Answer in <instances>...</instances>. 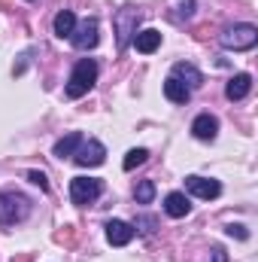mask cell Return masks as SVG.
I'll return each mask as SVG.
<instances>
[{
  "mask_svg": "<svg viewBox=\"0 0 258 262\" xmlns=\"http://www.w3.org/2000/svg\"><path fill=\"white\" fill-rule=\"evenodd\" d=\"M94 82H97V61H94V58L76 61L70 79H67V98H82V95H88V92L94 89Z\"/></svg>",
  "mask_w": 258,
  "mask_h": 262,
  "instance_id": "obj_1",
  "label": "cell"
},
{
  "mask_svg": "<svg viewBox=\"0 0 258 262\" xmlns=\"http://www.w3.org/2000/svg\"><path fill=\"white\" fill-rule=\"evenodd\" d=\"M31 213V198H24L15 189L0 192V226H15Z\"/></svg>",
  "mask_w": 258,
  "mask_h": 262,
  "instance_id": "obj_2",
  "label": "cell"
},
{
  "mask_svg": "<svg viewBox=\"0 0 258 262\" xmlns=\"http://www.w3.org/2000/svg\"><path fill=\"white\" fill-rule=\"evenodd\" d=\"M258 43V28L255 25H234L222 34V46L231 52H246Z\"/></svg>",
  "mask_w": 258,
  "mask_h": 262,
  "instance_id": "obj_3",
  "label": "cell"
},
{
  "mask_svg": "<svg viewBox=\"0 0 258 262\" xmlns=\"http://www.w3.org/2000/svg\"><path fill=\"white\" fill-rule=\"evenodd\" d=\"M100 192H104V183L94 180V177H73V180H70V201L79 204V207L97 201Z\"/></svg>",
  "mask_w": 258,
  "mask_h": 262,
  "instance_id": "obj_4",
  "label": "cell"
},
{
  "mask_svg": "<svg viewBox=\"0 0 258 262\" xmlns=\"http://www.w3.org/2000/svg\"><path fill=\"white\" fill-rule=\"evenodd\" d=\"M70 40H73V46H76V49H82V52L94 49V46H97V40H100V21H97V18L76 21V28H73V34H70Z\"/></svg>",
  "mask_w": 258,
  "mask_h": 262,
  "instance_id": "obj_5",
  "label": "cell"
},
{
  "mask_svg": "<svg viewBox=\"0 0 258 262\" xmlns=\"http://www.w3.org/2000/svg\"><path fill=\"white\" fill-rule=\"evenodd\" d=\"M104 159H107V146L100 143V140H82L79 143V149L73 152V162L79 165V168H97V165H104Z\"/></svg>",
  "mask_w": 258,
  "mask_h": 262,
  "instance_id": "obj_6",
  "label": "cell"
},
{
  "mask_svg": "<svg viewBox=\"0 0 258 262\" xmlns=\"http://www.w3.org/2000/svg\"><path fill=\"white\" fill-rule=\"evenodd\" d=\"M137 25H140V12L134 6H125L119 9L116 15V31H119V49H125L131 40V34H137Z\"/></svg>",
  "mask_w": 258,
  "mask_h": 262,
  "instance_id": "obj_7",
  "label": "cell"
},
{
  "mask_svg": "<svg viewBox=\"0 0 258 262\" xmlns=\"http://www.w3.org/2000/svg\"><path fill=\"white\" fill-rule=\"evenodd\" d=\"M186 189L197 198H219L222 195V183L219 180H210V177H197V174H189L186 177Z\"/></svg>",
  "mask_w": 258,
  "mask_h": 262,
  "instance_id": "obj_8",
  "label": "cell"
},
{
  "mask_svg": "<svg viewBox=\"0 0 258 262\" xmlns=\"http://www.w3.org/2000/svg\"><path fill=\"white\" fill-rule=\"evenodd\" d=\"M107 241L113 247H128L134 241V226L125 223V220H110L107 223Z\"/></svg>",
  "mask_w": 258,
  "mask_h": 262,
  "instance_id": "obj_9",
  "label": "cell"
},
{
  "mask_svg": "<svg viewBox=\"0 0 258 262\" xmlns=\"http://www.w3.org/2000/svg\"><path fill=\"white\" fill-rule=\"evenodd\" d=\"M170 76H173V79H179V82H183V85H186L189 92L203 85V73H200V70H197L194 64H186V61L173 64V73H170Z\"/></svg>",
  "mask_w": 258,
  "mask_h": 262,
  "instance_id": "obj_10",
  "label": "cell"
},
{
  "mask_svg": "<svg viewBox=\"0 0 258 262\" xmlns=\"http://www.w3.org/2000/svg\"><path fill=\"white\" fill-rule=\"evenodd\" d=\"M192 134L197 140H216V134H219V119L210 116V113H200L192 122Z\"/></svg>",
  "mask_w": 258,
  "mask_h": 262,
  "instance_id": "obj_11",
  "label": "cell"
},
{
  "mask_svg": "<svg viewBox=\"0 0 258 262\" xmlns=\"http://www.w3.org/2000/svg\"><path fill=\"white\" fill-rule=\"evenodd\" d=\"M164 210H167V216L183 220V216H189L192 201H189V195H186V192H170V195L164 198Z\"/></svg>",
  "mask_w": 258,
  "mask_h": 262,
  "instance_id": "obj_12",
  "label": "cell"
},
{
  "mask_svg": "<svg viewBox=\"0 0 258 262\" xmlns=\"http://www.w3.org/2000/svg\"><path fill=\"white\" fill-rule=\"evenodd\" d=\"M134 46H137V52H143V55H152V52L161 46V31H155V28H146V31L134 34Z\"/></svg>",
  "mask_w": 258,
  "mask_h": 262,
  "instance_id": "obj_13",
  "label": "cell"
},
{
  "mask_svg": "<svg viewBox=\"0 0 258 262\" xmlns=\"http://www.w3.org/2000/svg\"><path fill=\"white\" fill-rule=\"evenodd\" d=\"M249 89H252V76H249V73H237V76H231V82L225 85V95H228L231 101H243V98L249 95Z\"/></svg>",
  "mask_w": 258,
  "mask_h": 262,
  "instance_id": "obj_14",
  "label": "cell"
},
{
  "mask_svg": "<svg viewBox=\"0 0 258 262\" xmlns=\"http://www.w3.org/2000/svg\"><path fill=\"white\" fill-rule=\"evenodd\" d=\"M79 143H82V134H79V131H70L67 137H61V140L55 143L52 152H55V159H70V156L79 149Z\"/></svg>",
  "mask_w": 258,
  "mask_h": 262,
  "instance_id": "obj_15",
  "label": "cell"
},
{
  "mask_svg": "<svg viewBox=\"0 0 258 262\" xmlns=\"http://www.w3.org/2000/svg\"><path fill=\"white\" fill-rule=\"evenodd\" d=\"M164 95H167V101H173V104H186V101L192 98V92H189L179 79H173V76L164 79Z\"/></svg>",
  "mask_w": 258,
  "mask_h": 262,
  "instance_id": "obj_16",
  "label": "cell"
},
{
  "mask_svg": "<svg viewBox=\"0 0 258 262\" xmlns=\"http://www.w3.org/2000/svg\"><path fill=\"white\" fill-rule=\"evenodd\" d=\"M55 37H61V40H70V34H73V28H76V15H73V9H61L58 15H55Z\"/></svg>",
  "mask_w": 258,
  "mask_h": 262,
  "instance_id": "obj_17",
  "label": "cell"
},
{
  "mask_svg": "<svg viewBox=\"0 0 258 262\" xmlns=\"http://www.w3.org/2000/svg\"><path fill=\"white\" fill-rule=\"evenodd\" d=\"M134 198H137V204H149V201L155 198V183H152V180H143V183L134 189Z\"/></svg>",
  "mask_w": 258,
  "mask_h": 262,
  "instance_id": "obj_18",
  "label": "cell"
},
{
  "mask_svg": "<svg viewBox=\"0 0 258 262\" xmlns=\"http://www.w3.org/2000/svg\"><path fill=\"white\" fill-rule=\"evenodd\" d=\"M146 159H149V152H146V149H131L128 156H125V162H122V168H125V171H134V168H137V165H143Z\"/></svg>",
  "mask_w": 258,
  "mask_h": 262,
  "instance_id": "obj_19",
  "label": "cell"
},
{
  "mask_svg": "<svg viewBox=\"0 0 258 262\" xmlns=\"http://www.w3.org/2000/svg\"><path fill=\"white\" fill-rule=\"evenodd\" d=\"M155 226H158L155 216H137V220H134V229H140V235H152Z\"/></svg>",
  "mask_w": 258,
  "mask_h": 262,
  "instance_id": "obj_20",
  "label": "cell"
},
{
  "mask_svg": "<svg viewBox=\"0 0 258 262\" xmlns=\"http://www.w3.org/2000/svg\"><path fill=\"white\" fill-rule=\"evenodd\" d=\"M225 232H228L231 238H237V241H246V238H249L246 226H240V223H228V226H225Z\"/></svg>",
  "mask_w": 258,
  "mask_h": 262,
  "instance_id": "obj_21",
  "label": "cell"
},
{
  "mask_svg": "<svg viewBox=\"0 0 258 262\" xmlns=\"http://www.w3.org/2000/svg\"><path fill=\"white\" fill-rule=\"evenodd\" d=\"M28 180H31L34 186H40V189H49V180H46L43 171H28Z\"/></svg>",
  "mask_w": 258,
  "mask_h": 262,
  "instance_id": "obj_22",
  "label": "cell"
},
{
  "mask_svg": "<svg viewBox=\"0 0 258 262\" xmlns=\"http://www.w3.org/2000/svg\"><path fill=\"white\" fill-rule=\"evenodd\" d=\"M179 9H183V12H179L176 18H192V15H194V0H183V3H179Z\"/></svg>",
  "mask_w": 258,
  "mask_h": 262,
  "instance_id": "obj_23",
  "label": "cell"
},
{
  "mask_svg": "<svg viewBox=\"0 0 258 262\" xmlns=\"http://www.w3.org/2000/svg\"><path fill=\"white\" fill-rule=\"evenodd\" d=\"M213 262H225V253H222V250H219V247H216V250H213Z\"/></svg>",
  "mask_w": 258,
  "mask_h": 262,
  "instance_id": "obj_24",
  "label": "cell"
},
{
  "mask_svg": "<svg viewBox=\"0 0 258 262\" xmlns=\"http://www.w3.org/2000/svg\"><path fill=\"white\" fill-rule=\"evenodd\" d=\"M12 262H31V253H21L18 259H12Z\"/></svg>",
  "mask_w": 258,
  "mask_h": 262,
  "instance_id": "obj_25",
  "label": "cell"
}]
</instances>
